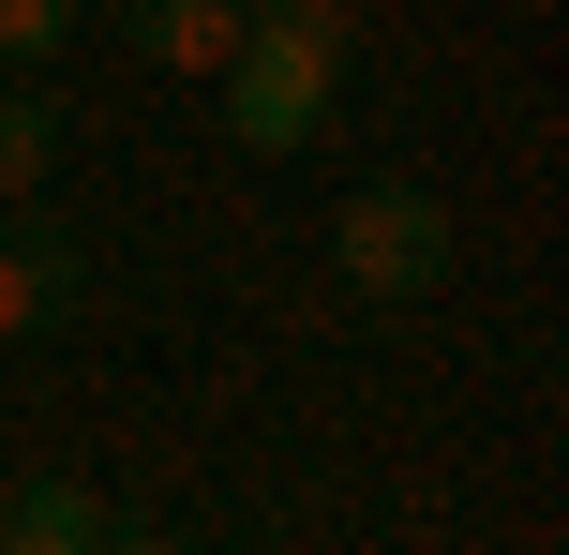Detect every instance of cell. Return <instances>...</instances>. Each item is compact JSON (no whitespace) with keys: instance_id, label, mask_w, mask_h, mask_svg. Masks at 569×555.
<instances>
[{"instance_id":"277c9868","label":"cell","mask_w":569,"mask_h":555,"mask_svg":"<svg viewBox=\"0 0 569 555\" xmlns=\"http://www.w3.org/2000/svg\"><path fill=\"white\" fill-rule=\"evenodd\" d=\"M60 316H76V240L60 226H0V346H30Z\"/></svg>"},{"instance_id":"3957f363","label":"cell","mask_w":569,"mask_h":555,"mask_svg":"<svg viewBox=\"0 0 569 555\" xmlns=\"http://www.w3.org/2000/svg\"><path fill=\"white\" fill-rule=\"evenodd\" d=\"M240 30H256V0H120V46L150 76H226Z\"/></svg>"},{"instance_id":"8992f818","label":"cell","mask_w":569,"mask_h":555,"mask_svg":"<svg viewBox=\"0 0 569 555\" xmlns=\"http://www.w3.org/2000/svg\"><path fill=\"white\" fill-rule=\"evenodd\" d=\"M46 180H60V106L30 76H0V210H30Z\"/></svg>"},{"instance_id":"6da1fadb","label":"cell","mask_w":569,"mask_h":555,"mask_svg":"<svg viewBox=\"0 0 569 555\" xmlns=\"http://www.w3.org/2000/svg\"><path fill=\"white\" fill-rule=\"evenodd\" d=\"M345 60H360V16H345V0H256V30H240V60H226V120H240L256 166L315 150Z\"/></svg>"},{"instance_id":"7a4b0ae2","label":"cell","mask_w":569,"mask_h":555,"mask_svg":"<svg viewBox=\"0 0 569 555\" xmlns=\"http://www.w3.org/2000/svg\"><path fill=\"white\" fill-rule=\"evenodd\" d=\"M330 270L360 300H435L450 286V210H435V180H360L330 226Z\"/></svg>"},{"instance_id":"5b68a950","label":"cell","mask_w":569,"mask_h":555,"mask_svg":"<svg viewBox=\"0 0 569 555\" xmlns=\"http://www.w3.org/2000/svg\"><path fill=\"white\" fill-rule=\"evenodd\" d=\"M106 541H120V511L90 480H16L0 496V555H106Z\"/></svg>"},{"instance_id":"52a82bcc","label":"cell","mask_w":569,"mask_h":555,"mask_svg":"<svg viewBox=\"0 0 569 555\" xmlns=\"http://www.w3.org/2000/svg\"><path fill=\"white\" fill-rule=\"evenodd\" d=\"M76 46V0H0V76H46Z\"/></svg>"}]
</instances>
